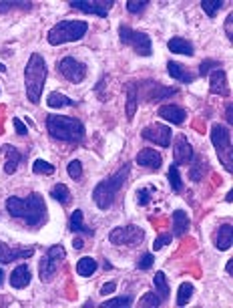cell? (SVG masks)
<instances>
[{"mask_svg":"<svg viewBox=\"0 0 233 308\" xmlns=\"http://www.w3.org/2000/svg\"><path fill=\"white\" fill-rule=\"evenodd\" d=\"M6 210L12 218H20L32 228L42 226V222L46 220V206L40 193H30L26 199L12 195L6 199Z\"/></svg>","mask_w":233,"mask_h":308,"instance_id":"1","label":"cell"},{"mask_svg":"<svg viewBox=\"0 0 233 308\" xmlns=\"http://www.w3.org/2000/svg\"><path fill=\"white\" fill-rule=\"evenodd\" d=\"M131 175V165H123L119 171H115L113 175L105 177L101 183H97V187L93 189V201L97 203L99 210H109L117 197V193L121 191V187L127 183Z\"/></svg>","mask_w":233,"mask_h":308,"instance_id":"2","label":"cell"},{"mask_svg":"<svg viewBox=\"0 0 233 308\" xmlns=\"http://www.w3.org/2000/svg\"><path fill=\"white\" fill-rule=\"evenodd\" d=\"M46 75H48V71H46L44 59L38 53L30 55L26 69H24V87H26V97L32 105H38V101H40Z\"/></svg>","mask_w":233,"mask_h":308,"instance_id":"3","label":"cell"},{"mask_svg":"<svg viewBox=\"0 0 233 308\" xmlns=\"http://www.w3.org/2000/svg\"><path fill=\"white\" fill-rule=\"evenodd\" d=\"M46 131L50 137L58 141H83L85 139V125L79 119L64 117V115H48L46 117Z\"/></svg>","mask_w":233,"mask_h":308,"instance_id":"4","label":"cell"},{"mask_svg":"<svg viewBox=\"0 0 233 308\" xmlns=\"http://www.w3.org/2000/svg\"><path fill=\"white\" fill-rule=\"evenodd\" d=\"M87 30H89V24L85 20H62L48 30L46 40H48V44L58 46V44L83 38L87 34Z\"/></svg>","mask_w":233,"mask_h":308,"instance_id":"5","label":"cell"},{"mask_svg":"<svg viewBox=\"0 0 233 308\" xmlns=\"http://www.w3.org/2000/svg\"><path fill=\"white\" fill-rule=\"evenodd\" d=\"M211 143H213L215 151L219 155L221 163L225 165V169L231 173L233 171L231 131H229L225 125H213V129H211Z\"/></svg>","mask_w":233,"mask_h":308,"instance_id":"6","label":"cell"},{"mask_svg":"<svg viewBox=\"0 0 233 308\" xmlns=\"http://www.w3.org/2000/svg\"><path fill=\"white\" fill-rule=\"evenodd\" d=\"M119 36H121V42L131 46L139 57H151L153 55V44H151L149 34H145L141 30H133L127 24H121L119 26Z\"/></svg>","mask_w":233,"mask_h":308,"instance_id":"7","label":"cell"},{"mask_svg":"<svg viewBox=\"0 0 233 308\" xmlns=\"http://www.w3.org/2000/svg\"><path fill=\"white\" fill-rule=\"evenodd\" d=\"M109 240L115 246H139L145 242V230L139 226H133V224L119 226V228L111 230Z\"/></svg>","mask_w":233,"mask_h":308,"instance_id":"8","label":"cell"},{"mask_svg":"<svg viewBox=\"0 0 233 308\" xmlns=\"http://www.w3.org/2000/svg\"><path fill=\"white\" fill-rule=\"evenodd\" d=\"M64 258H66L64 248H62V246H52V248L42 256V260H40V266H38L40 280H42V282L50 280V278L56 274L58 266L64 262Z\"/></svg>","mask_w":233,"mask_h":308,"instance_id":"9","label":"cell"},{"mask_svg":"<svg viewBox=\"0 0 233 308\" xmlns=\"http://www.w3.org/2000/svg\"><path fill=\"white\" fill-rule=\"evenodd\" d=\"M56 71H58L60 77H64L68 83H74V85H79L87 79V65L72 59V57L60 59L58 65H56Z\"/></svg>","mask_w":233,"mask_h":308,"instance_id":"10","label":"cell"},{"mask_svg":"<svg viewBox=\"0 0 233 308\" xmlns=\"http://www.w3.org/2000/svg\"><path fill=\"white\" fill-rule=\"evenodd\" d=\"M141 137L155 143V145H161V147H169L171 145V129L167 125H161V123H155V125H149L141 131Z\"/></svg>","mask_w":233,"mask_h":308,"instance_id":"11","label":"cell"},{"mask_svg":"<svg viewBox=\"0 0 233 308\" xmlns=\"http://www.w3.org/2000/svg\"><path fill=\"white\" fill-rule=\"evenodd\" d=\"M115 2L113 0H105V2H95V0H72L70 6L72 8H79L83 12H89V14H99V16H107L109 14V8L113 6Z\"/></svg>","mask_w":233,"mask_h":308,"instance_id":"12","label":"cell"},{"mask_svg":"<svg viewBox=\"0 0 233 308\" xmlns=\"http://www.w3.org/2000/svg\"><path fill=\"white\" fill-rule=\"evenodd\" d=\"M173 155H175V165H187V163H191L195 159L193 147H191V143L187 141L185 135H177V143H175Z\"/></svg>","mask_w":233,"mask_h":308,"instance_id":"13","label":"cell"},{"mask_svg":"<svg viewBox=\"0 0 233 308\" xmlns=\"http://www.w3.org/2000/svg\"><path fill=\"white\" fill-rule=\"evenodd\" d=\"M30 256H32V250H30V248L16 250V248H10L8 244L0 242V264H12V262H16V260L30 258Z\"/></svg>","mask_w":233,"mask_h":308,"instance_id":"14","label":"cell"},{"mask_svg":"<svg viewBox=\"0 0 233 308\" xmlns=\"http://www.w3.org/2000/svg\"><path fill=\"white\" fill-rule=\"evenodd\" d=\"M209 87H211V93L213 95H221V97H227L229 95V87H227V75L225 71L221 69H215L213 73H209Z\"/></svg>","mask_w":233,"mask_h":308,"instance_id":"15","label":"cell"},{"mask_svg":"<svg viewBox=\"0 0 233 308\" xmlns=\"http://www.w3.org/2000/svg\"><path fill=\"white\" fill-rule=\"evenodd\" d=\"M137 163H139L141 167L159 169V167L163 165V155L159 153V151H155V149L145 147V149H141V151H139V155H137Z\"/></svg>","mask_w":233,"mask_h":308,"instance_id":"16","label":"cell"},{"mask_svg":"<svg viewBox=\"0 0 233 308\" xmlns=\"http://www.w3.org/2000/svg\"><path fill=\"white\" fill-rule=\"evenodd\" d=\"M159 117L169 121V123H175V125H181L185 119H187V113L183 107H177V105H165V107H159Z\"/></svg>","mask_w":233,"mask_h":308,"instance_id":"17","label":"cell"},{"mask_svg":"<svg viewBox=\"0 0 233 308\" xmlns=\"http://www.w3.org/2000/svg\"><path fill=\"white\" fill-rule=\"evenodd\" d=\"M167 71H169V75H171L175 81H179V83H183V85H189V83L195 81V75H193L191 71H187L183 65L175 63V61H169V63H167Z\"/></svg>","mask_w":233,"mask_h":308,"instance_id":"18","label":"cell"},{"mask_svg":"<svg viewBox=\"0 0 233 308\" xmlns=\"http://www.w3.org/2000/svg\"><path fill=\"white\" fill-rule=\"evenodd\" d=\"M28 284H30V270H28V266H24V264L16 266L12 270V274H10V286L16 288V290H22Z\"/></svg>","mask_w":233,"mask_h":308,"instance_id":"19","label":"cell"},{"mask_svg":"<svg viewBox=\"0 0 233 308\" xmlns=\"http://www.w3.org/2000/svg\"><path fill=\"white\" fill-rule=\"evenodd\" d=\"M0 153H4V171L8 175H12L16 171V167H18V163L22 161V155L18 153L12 145H2L0 147Z\"/></svg>","mask_w":233,"mask_h":308,"instance_id":"20","label":"cell"},{"mask_svg":"<svg viewBox=\"0 0 233 308\" xmlns=\"http://www.w3.org/2000/svg\"><path fill=\"white\" fill-rule=\"evenodd\" d=\"M233 228L231 224H221L219 228H217V232H215V236H213V242H215V246L219 248V250H229L233 244Z\"/></svg>","mask_w":233,"mask_h":308,"instance_id":"21","label":"cell"},{"mask_svg":"<svg viewBox=\"0 0 233 308\" xmlns=\"http://www.w3.org/2000/svg\"><path fill=\"white\" fill-rule=\"evenodd\" d=\"M167 48H169L173 55H185V57H193V53H195L193 44H191L187 38H181V36H173V38L167 42Z\"/></svg>","mask_w":233,"mask_h":308,"instance_id":"22","label":"cell"},{"mask_svg":"<svg viewBox=\"0 0 233 308\" xmlns=\"http://www.w3.org/2000/svg\"><path fill=\"white\" fill-rule=\"evenodd\" d=\"M189 230V216L183 210L173 212V236H185Z\"/></svg>","mask_w":233,"mask_h":308,"instance_id":"23","label":"cell"},{"mask_svg":"<svg viewBox=\"0 0 233 308\" xmlns=\"http://www.w3.org/2000/svg\"><path fill=\"white\" fill-rule=\"evenodd\" d=\"M135 111H137V85L131 83L127 87V107H125V115L129 121L135 117Z\"/></svg>","mask_w":233,"mask_h":308,"instance_id":"24","label":"cell"},{"mask_svg":"<svg viewBox=\"0 0 233 308\" xmlns=\"http://www.w3.org/2000/svg\"><path fill=\"white\" fill-rule=\"evenodd\" d=\"M68 230H70V232H83V234H87V236H93V230H91V228H85L83 212H81V210L72 212L70 222H68Z\"/></svg>","mask_w":233,"mask_h":308,"instance_id":"25","label":"cell"},{"mask_svg":"<svg viewBox=\"0 0 233 308\" xmlns=\"http://www.w3.org/2000/svg\"><path fill=\"white\" fill-rule=\"evenodd\" d=\"M76 103L72 101V99H68V97H64L62 93H58V91H52L50 95H48V107H52V109H60V107H74Z\"/></svg>","mask_w":233,"mask_h":308,"instance_id":"26","label":"cell"},{"mask_svg":"<svg viewBox=\"0 0 233 308\" xmlns=\"http://www.w3.org/2000/svg\"><path fill=\"white\" fill-rule=\"evenodd\" d=\"M97 262L93 260V258H81L79 262H76V272L81 274V276H93L95 272H97Z\"/></svg>","mask_w":233,"mask_h":308,"instance_id":"27","label":"cell"},{"mask_svg":"<svg viewBox=\"0 0 233 308\" xmlns=\"http://www.w3.org/2000/svg\"><path fill=\"white\" fill-rule=\"evenodd\" d=\"M50 197L56 199V201H60V203H64V206L70 203V191H68V187L62 185V183H58V185H54V187L50 189Z\"/></svg>","mask_w":233,"mask_h":308,"instance_id":"28","label":"cell"},{"mask_svg":"<svg viewBox=\"0 0 233 308\" xmlns=\"http://www.w3.org/2000/svg\"><path fill=\"white\" fill-rule=\"evenodd\" d=\"M153 284H155V288H157V292H159V298H169L171 290H169V284H167V276H165L163 272H157V274H155Z\"/></svg>","mask_w":233,"mask_h":308,"instance_id":"29","label":"cell"},{"mask_svg":"<svg viewBox=\"0 0 233 308\" xmlns=\"http://www.w3.org/2000/svg\"><path fill=\"white\" fill-rule=\"evenodd\" d=\"M179 165H171L169 167V171H167V175H169V183H171V189L175 191V193H181L183 191V181H181V175H179V169H177Z\"/></svg>","mask_w":233,"mask_h":308,"instance_id":"30","label":"cell"},{"mask_svg":"<svg viewBox=\"0 0 233 308\" xmlns=\"http://www.w3.org/2000/svg\"><path fill=\"white\" fill-rule=\"evenodd\" d=\"M193 292H195L193 284L191 282H183L179 286V292H177V306H185L189 302V298L193 296Z\"/></svg>","mask_w":233,"mask_h":308,"instance_id":"31","label":"cell"},{"mask_svg":"<svg viewBox=\"0 0 233 308\" xmlns=\"http://www.w3.org/2000/svg\"><path fill=\"white\" fill-rule=\"evenodd\" d=\"M175 93H177V89H173V87H155V91H151L149 99H151V101H159V99L173 97Z\"/></svg>","mask_w":233,"mask_h":308,"instance_id":"32","label":"cell"},{"mask_svg":"<svg viewBox=\"0 0 233 308\" xmlns=\"http://www.w3.org/2000/svg\"><path fill=\"white\" fill-rule=\"evenodd\" d=\"M32 171L38 173V175H50V173H54V165L44 161V159H36L32 163Z\"/></svg>","mask_w":233,"mask_h":308,"instance_id":"33","label":"cell"},{"mask_svg":"<svg viewBox=\"0 0 233 308\" xmlns=\"http://www.w3.org/2000/svg\"><path fill=\"white\" fill-rule=\"evenodd\" d=\"M133 304V298L131 296H119V298H113V300H105L101 306L103 308H129Z\"/></svg>","mask_w":233,"mask_h":308,"instance_id":"34","label":"cell"},{"mask_svg":"<svg viewBox=\"0 0 233 308\" xmlns=\"http://www.w3.org/2000/svg\"><path fill=\"white\" fill-rule=\"evenodd\" d=\"M223 0H201V8L205 10V14H209V16H215L217 14V10H221L223 8Z\"/></svg>","mask_w":233,"mask_h":308,"instance_id":"35","label":"cell"},{"mask_svg":"<svg viewBox=\"0 0 233 308\" xmlns=\"http://www.w3.org/2000/svg\"><path fill=\"white\" fill-rule=\"evenodd\" d=\"M207 171H209L207 161H199V165H195V163H193V167H191L189 175H191V179H193V181H201V179H203V175H205Z\"/></svg>","mask_w":233,"mask_h":308,"instance_id":"36","label":"cell"},{"mask_svg":"<svg viewBox=\"0 0 233 308\" xmlns=\"http://www.w3.org/2000/svg\"><path fill=\"white\" fill-rule=\"evenodd\" d=\"M163 304V300L159 298V294H155V292H147V294H143V298H141V306L145 308H157Z\"/></svg>","mask_w":233,"mask_h":308,"instance_id":"37","label":"cell"},{"mask_svg":"<svg viewBox=\"0 0 233 308\" xmlns=\"http://www.w3.org/2000/svg\"><path fill=\"white\" fill-rule=\"evenodd\" d=\"M66 171H68L70 179L79 181V179L83 177V165H81V161H79V159H72V161L66 165Z\"/></svg>","mask_w":233,"mask_h":308,"instance_id":"38","label":"cell"},{"mask_svg":"<svg viewBox=\"0 0 233 308\" xmlns=\"http://www.w3.org/2000/svg\"><path fill=\"white\" fill-rule=\"evenodd\" d=\"M213 69H221V63H219V61H209V59H207V61H203V63L199 65V75L205 77V75L211 73Z\"/></svg>","mask_w":233,"mask_h":308,"instance_id":"39","label":"cell"},{"mask_svg":"<svg viewBox=\"0 0 233 308\" xmlns=\"http://www.w3.org/2000/svg\"><path fill=\"white\" fill-rule=\"evenodd\" d=\"M147 4H149L147 0H129V2H127V10L133 12V14H139L141 10L147 8Z\"/></svg>","mask_w":233,"mask_h":308,"instance_id":"40","label":"cell"},{"mask_svg":"<svg viewBox=\"0 0 233 308\" xmlns=\"http://www.w3.org/2000/svg\"><path fill=\"white\" fill-rule=\"evenodd\" d=\"M151 193H153V187L139 189V191H137V201H139V206H147V203L151 201Z\"/></svg>","mask_w":233,"mask_h":308,"instance_id":"41","label":"cell"},{"mask_svg":"<svg viewBox=\"0 0 233 308\" xmlns=\"http://www.w3.org/2000/svg\"><path fill=\"white\" fill-rule=\"evenodd\" d=\"M153 264H155V256H153V254H145V256H141V260L137 262V268H139V270H149Z\"/></svg>","mask_w":233,"mask_h":308,"instance_id":"42","label":"cell"},{"mask_svg":"<svg viewBox=\"0 0 233 308\" xmlns=\"http://www.w3.org/2000/svg\"><path fill=\"white\" fill-rule=\"evenodd\" d=\"M171 240H173V236H169V234H163V236H159V238L153 242V250H155V252H157V250H161L163 246L171 244Z\"/></svg>","mask_w":233,"mask_h":308,"instance_id":"43","label":"cell"},{"mask_svg":"<svg viewBox=\"0 0 233 308\" xmlns=\"http://www.w3.org/2000/svg\"><path fill=\"white\" fill-rule=\"evenodd\" d=\"M18 6H22V8H30L32 4H30V2H0V12H6L8 8H18Z\"/></svg>","mask_w":233,"mask_h":308,"instance_id":"44","label":"cell"},{"mask_svg":"<svg viewBox=\"0 0 233 308\" xmlns=\"http://www.w3.org/2000/svg\"><path fill=\"white\" fill-rule=\"evenodd\" d=\"M12 123H14V131H16V133H18V135H22V137H24V135H26V133H28V129H26V127H24V123H22V121H20V119H14V121H12Z\"/></svg>","mask_w":233,"mask_h":308,"instance_id":"45","label":"cell"},{"mask_svg":"<svg viewBox=\"0 0 233 308\" xmlns=\"http://www.w3.org/2000/svg\"><path fill=\"white\" fill-rule=\"evenodd\" d=\"M115 290H117V284H115V282H105V286L101 288V294H103V296H109V294H113Z\"/></svg>","mask_w":233,"mask_h":308,"instance_id":"46","label":"cell"},{"mask_svg":"<svg viewBox=\"0 0 233 308\" xmlns=\"http://www.w3.org/2000/svg\"><path fill=\"white\" fill-rule=\"evenodd\" d=\"M231 24H233V14H229V16H227V20H225V30H227V38H229V40L233 38Z\"/></svg>","mask_w":233,"mask_h":308,"instance_id":"47","label":"cell"},{"mask_svg":"<svg viewBox=\"0 0 233 308\" xmlns=\"http://www.w3.org/2000/svg\"><path fill=\"white\" fill-rule=\"evenodd\" d=\"M72 246H74V248H76V250H81V248H83V246H85V242H83V240H81V238H76V240H74V242H72Z\"/></svg>","mask_w":233,"mask_h":308,"instance_id":"48","label":"cell"},{"mask_svg":"<svg viewBox=\"0 0 233 308\" xmlns=\"http://www.w3.org/2000/svg\"><path fill=\"white\" fill-rule=\"evenodd\" d=\"M227 274H229V276L233 274V262H231V260L227 262Z\"/></svg>","mask_w":233,"mask_h":308,"instance_id":"49","label":"cell"},{"mask_svg":"<svg viewBox=\"0 0 233 308\" xmlns=\"http://www.w3.org/2000/svg\"><path fill=\"white\" fill-rule=\"evenodd\" d=\"M227 123H231V105H227Z\"/></svg>","mask_w":233,"mask_h":308,"instance_id":"50","label":"cell"},{"mask_svg":"<svg viewBox=\"0 0 233 308\" xmlns=\"http://www.w3.org/2000/svg\"><path fill=\"white\" fill-rule=\"evenodd\" d=\"M0 73H6V67H4L2 63H0Z\"/></svg>","mask_w":233,"mask_h":308,"instance_id":"51","label":"cell"},{"mask_svg":"<svg viewBox=\"0 0 233 308\" xmlns=\"http://www.w3.org/2000/svg\"><path fill=\"white\" fill-rule=\"evenodd\" d=\"M2 278H4V272H2V268H0V284H2Z\"/></svg>","mask_w":233,"mask_h":308,"instance_id":"52","label":"cell"}]
</instances>
